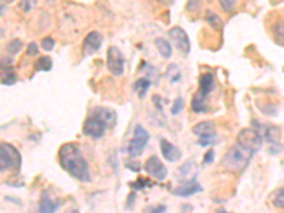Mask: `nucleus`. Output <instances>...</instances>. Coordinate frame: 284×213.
<instances>
[{"mask_svg":"<svg viewBox=\"0 0 284 213\" xmlns=\"http://www.w3.org/2000/svg\"><path fill=\"white\" fill-rule=\"evenodd\" d=\"M58 160L62 168L74 179L82 184L91 182V172L87 160L84 158L80 146L77 144H64L58 151Z\"/></svg>","mask_w":284,"mask_h":213,"instance_id":"nucleus-1","label":"nucleus"},{"mask_svg":"<svg viewBox=\"0 0 284 213\" xmlns=\"http://www.w3.org/2000/svg\"><path fill=\"white\" fill-rule=\"evenodd\" d=\"M253 152L244 148L240 144H234L229 151L226 152L223 158V165L232 172H242L248 165L250 160L253 158Z\"/></svg>","mask_w":284,"mask_h":213,"instance_id":"nucleus-2","label":"nucleus"},{"mask_svg":"<svg viewBox=\"0 0 284 213\" xmlns=\"http://www.w3.org/2000/svg\"><path fill=\"white\" fill-rule=\"evenodd\" d=\"M213 87H214V76H213V72L202 74L200 78H199V88L195 92V96L192 98V102H190V108H192L194 112L202 114V112H206L209 110L208 106H206V98L210 94Z\"/></svg>","mask_w":284,"mask_h":213,"instance_id":"nucleus-3","label":"nucleus"},{"mask_svg":"<svg viewBox=\"0 0 284 213\" xmlns=\"http://www.w3.org/2000/svg\"><path fill=\"white\" fill-rule=\"evenodd\" d=\"M22 164V156L16 146L8 142H2L0 145V170L2 174L8 170H18Z\"/></svg>","mask_w":284,"mask_h":213,"instance_id":"nucleus-4","label":"nucleus"},{"mask_svg":"<svg viewBox=\"0 0 284 213\" xmlns=\"http://www.w3.org/2000/svg\"><path fill=\"white\" fill-rule=\"evenodd\" d=\"M148 141H150V134H148V131H146L141 124L135 125L132 138H131V141L128 144V150H126V151H128V155H130L131 158L141 156L142 151L145 150Z\"/></svg>","mask_w":284,"mask_h":213,"instance_id":"nucleus-5","label":"nucleus"},{"mask_svg":"<svg viewBox=\"0 0 284 213\" xmlns=\"http://www.w3.org/2000/svg\"><path fill=\"white\" fill-rule=\"evenodd\" d=\"M106 130H110V126L104 120L98 118L96 116H90L86 122L82 125V134L87 135L92 140H100L106 135Z\"/></svg>","mask_w":284,"mask_h":213,"instance_id":"nucleus-6","label":"nucleus"},{"mask_svg":"<svg viewBox=\"0 0 284 213\" xmlns=\"http://www.w3.org/2000/svg\"><path fill=\"white\" fill-rule=\"evenodd\" d=\"M125 60L122 53L120 52L118 47L111 46L106 50V68L114 76V77H121L124 74Z\"/></svg>","mask_w":284,"mask_h":213,"instance_id":"nucleus-7","label":"nucleus"},{"mask_svg":"<svg viewBox=\"0 0 284 213\" xmlns=\"http://www.w3.org/2000/svg\"><path fill=\"white\" fill-rule=\"evenodd\" d=\"M238 144L250 150L253 154H256L262 148L263 138L254 128H246V130H242L238 135Z\"/></svg>","mask_w":284,"mask_h":213,"instance_id":"nucleus-8","label":"nucleus"},{"mask_svg":"<svg viewBox=\"0 0 284 213\" xmlns=\"http://www.w3.org/2000/svg\"><path fill=\"white\" fill-rule=\"evenodd\" d=\"M144 169H145V172L150 175L151 178L154 179H156V180H165L166 176H168V169L166 166L160 162V160L158 156H151V158H148L146 162H145V165H144Z\"/></svg>","mask_w":284,"mask_h":213,"instance_id":"nucleus-9","label":"nucleus"},{"mask_svg":"<svg viewBox=\"0 0 284 213\" xmlns=\"http://www.w3.org/2000/svg\"><path fill=\"white\" fill-rule=\"evenodd\" d=\"M169 38L174 42V44L176 46V48L179 52H182L184 54H189V52H190L189 36H188V33L182 27H172L169 30Z\"/></svg>","mask_w":284,"mask_h":213,"instance_id":"nucleus-10","label":"nucleus"},{"mask_svg":"<svg viewBox=\"0 0 284 213\" xmlns=\"http://www.w3.org/2000/svg\"><path fill=\"white\" fill-rule=\"evenodd\" d=\"M102 40L104 37L100 32H90L86 36L84 42H82V50H84V54H94L97 53L100 50V47L102 44Z\"/></svg>","mask_w":284,"mask_h":213,"instance_id":"nucleus-11","label":"nucleus"},{"mask_svg":"<svg viewBox=\"0 0 284 213\" xmlns=\"http://www.w3.org/2000/svg\"><path fill=\"white\" fill-rule=\"evenodd\" d=\"M263 138V141H267L272 145H276L280 142V128L277 126H273V125H262L256 124V128H254Z\"/></svg>","mask_w":284,"mask_h":213,"instance_id":"nucleus-12","label":"nucleus"},{"mask_svg":"<svg viewBox=\"0 0 284 213\" xmlns=\"http://www.w3.org/2000/svg\"><path fill=\"white\" fill-rule=\"evenodd\" d=\"M160 152H162V156L168 162H178V160L182 158V152L180 150L175 146L174 144H170L168 140L162 138L160 142Z\"/></svg>","mask_w":284,"mask_h":213,"instance_id":"nucleus-13","label":"nucleus"},{"mask_svg":"<svg viewBox=\"0 0 284 213\" xmlns=\"http://www.w3.org/2000/svg\"><path fill=\"white\" fill-rule=\"evenodd\" d=\"M178 174H179V180L184 182V184L195 182V178L196 175H198V166H196L195 160H190L185 162V164L179 168Z\"/></svg>","mask_w":284,"mask_h":213,"instance_id":"nucleus-14","label":"nucleus"},{"mask_svg":"<svg viewBox=\"0 0 284 213\" xmlns=\"http://www.w3.org/2000/svg\"><path fill=\"white\" fill-rule=\"evenodd\" d=\"M202 190H204V188L200 186V184L190 182V184H184L180 186H176L175 189H172L170 192H172V195L179 196V198H189V196L199 194Z\"/></svg>","mask_w":284,"mask_h":213,"instance_id":"nucleus-15","label":"nucleus"},{"mask_svg":"<svg viewBox=\"0 0 284 213\" xmlns=\"http://www.w3.org/2000/svg\"><path fill=\"white\" fill-rule=\"evenodd\" d=\"M18 81V76L13 68V62L12 60L3 58L2 62V84L3 86H13Z\"/></svg>","mask_w":284,"mask_h":213,"instance_id":"nucleus-16","label":"nucleus"},{"mask_svg":"<svg viewBox=\"0 0 284 213\" xmlns=\"http://www.w3.org/2000/svg\"><path fill=\"white\" fill-rule=\"evenodd\" d=\"M91 116H96L98 118H101V120H104L108 126H110V130L111 128H114L116 124V114L114 110H111V108H104V106H96L92 111H91Z\"/></svg>","mask_w":284,"mask_h":213,"instance_id":"nucleus-17","label":"nucleus"},{"mask_svg":"<svg viewBox=\"0 0 284 213\" xmlns=\"http://www.w3.org/2000/svg\"><path fill=\"white\" fill-rule=\"evenodd\" d=\"M192 132L198 135V136H204V135H210V134L216 132V126L212 121H202L199 124H196L192 128Z\"/></svg>","mask_w":284,"mask_h":213,"instance_id":"nucleus-18","label":"nucleus"},{"mask_svg":"<svg viewBox=\"0 0 284 213\" xmlns=\"http://www.w3.org/2000/svg\"><path fill=\"white\" fill-rule=\"evenodd\" d=\"M58 208V202H54L52 198L43 196L38 204V212L37 213H56Z\"/></svg>","mask_w":284,"mask_h":213,"instance_id":"nucleus-19","label":"nucleus"},{"mask_svg":"<svg viewBox=\"0 0 284 213\" xmlns=\"http://www.w3.org/2000/svg\"><path fill=\"white\" fill-rule=\"evenodd\" d=\"M155 46H156L158 52H160V54L164 58H170V56H172V46H170V43H169L166 38L158 37L155 40Z\"/></svg>","mask_w":284,"mask_h":213,"instance_id":"nucleus-20","label":"nucleus"},{"mask_svg":"<svg viewBox=\"0 0 284 213\" xmlns=\"http://www.w3.org/2000/svg\"><path fill=\"white\" fill-rule=\"evenodd\" d=\"M272 32H273L276 42L278 44L284 46V18H280L278 22H276L272 27Z\"/></svg>","mask_w":284,"mask_h":213,"instance_id":"nucleus-21","label":"nucleus"},{"mask_svg":"<svg viewBox=\"0 0 284 213\" xmlns=\"http://www.w3.org/2000/svg\"><path fill=\"white\" fill-rule=\"evenodd\" d=\"M206 22L209 23V26L214 28V30H222L223 28V20L214 12L208 10L206 12Z\"/></svg>","mask_w":284,"mask_h":213,"instance_id":"nucleus-22","label":"nucleus"},{"mask_svg":"<svg viewBox=\"0 0 284 213\" xmlns=\"http://www.w3.org/2000/svg\"><path fill=\"white\" fill-rule=\"evenodd\" d=\"M34 68L37 71H50L53 68V62H52L50 57L43 56V57H40V58L36 62Z\"/></svg>","mask_w":284,"mask_h":213,"instance_id":"nucleus-23","label":"nucleus"},{"mask_svg":"<svg viewBox=\"0 0 284 213\" xmlns=\"http://www.w3.org/2000/svg\"><path fill=\"white\" fill-rule=\"evenodd\" d=\"M151 87V81L148 80L146 77L144 78H140V80L135 82V91H138L140 94V98L145 97V92L148 91V88Z\"/></svg>","mask_w":284,"mask_h":213,"instance_id":"nucleus-24","label":"nucleus"},{"mask_svg":"<svg viewBox=\"0 0 284 213\" xmlns=\"http://www.w3.org/2000/svg\"><path fill=\"white\" fill-rule=\"evenodd\" d=\"M166 78H168L172 84L176 82V81L180 80V71H179V67L176 64H170L166 70Z\"/></svg>","mask_w":284,"mask_h":213,"instance_id":"nucleus-25","label":"nucleus"},{"mask_svg":"<svg viewBox=\"0 0 284 213\" xmlns=\"http://www.w3.org/2000/svg\"><path fill=\"white\" fill-rule=\"evenodd\" d=\"M216 144H218V135H216V132L210 134V135L199 136V141H198V145H200V146H212V145H216Z\"/></svg>","mask_w":284,"mask_h":213,"instance_id":"nucleus-26","label":"nucleus"},{"mask_svg":"<svg viewBox=\"0 0 284 213\" xmlns=\"http://www.w3.org/2000/svg\"><path fill=\"white\" fill-rule=\"evenodd\" d=\"M272 202H273V204H274L276 208L284 209V188L278 189V190L276 192L274 196H273V199H272Z\"/></svg>","mask_w":284,"mask_h":213,"instance_id":"nucleus-27","label":"nucleus"},{"mask_svg":"<svg viewBox=\"0 0 284 213\" xmlns=\"http://www.w3.org/2000/svg\"><path fill=\"white\" fill-rule=\"evenodd\" d=\"M20 48H22V40H18V38H14L13 42H10L8 47H6V52L12 56H14V54H18L20 52Z\"/></svg>","mask_w":284,"mask_h":213,"instance_id":"nucleus-28","label":"nucleus"},{"mask_svg":"<svg viewBox=\"0 0 284 213\" xmlns=\"http://www.w3.org/2000/svg\"><path fill=\"white\" fill-rule=\"evenodd\" d=\"M182 110H184V98L178 97L176 100L174 101L172 108H170V114H172V116H178Z\"/></svg>","mask_w":284,"mask_h":213,"instance_id":"nucleus-29","label":"nucleus"},{"mask_svg":"<svg viewBox=\"0 0 284 213\" xmlns=\"http://www.w3.org/2000/svg\"><path fill=\"white\" fill-rule=\"evenodd\" d=\"M54 46H56V42H54V38H52V37H46V38L42 40V48L44 52H52L54 48Z\"/></svg>","mask_w":284,"mask_h":213,"instance_id":"nucleus-30","label":"nucleus"},{"mask_svg":"<svg viewBox=\"0 0 284 213\" xmlns=\"http://www.w3.org/2000/svg\"><path fill=\"white\" fill-rule=\"evenodd\" d=\"M219 4L226 13H230L234 9V0H219Z\"/></svg>","mask_w":284,"mask_h":213,"instance_id":"nucleus-31","label":"nucleus"},{"mask_svg":"<svg viewBox=\"0 0 284 213\" xmlns=\"http://www.w3.org/2000/svg\"><path fill=\"white\" fill-rule=\"evenodd\" d=\"M144 185H150L151 186L152 184L151 182H148L146 179H142V178H138L135 182H132V184H130V186L134 188V189H136V190H140V189H144Z\"/></svg>","mask_w":284,"mask_h":213,"instance_id":"nucleus-32","label":"nucleus"},{"mask_svg":"<svg viewBox=\"0 0 284 213\" xmlns=\"http://www.w3.org/2000/svg\"><path fill=\"white\" fill-rule=\"evenodd\" d=\"M26 53L28 57H32V56H37V54H38V46H37V43H34V42L28 43Z\"/></svg>","mask_w":284,"mask_h":213,"instance_id":"nucleus-33","label":"nucleus"},{"mask_svg":"<svg viewBox=\"0 0 284 213\" xmlns=\"http://www.w3.org/2000/svg\"><path fill=\"white\" fill-rule=\"evenodd\" d=\"M166 212V206L164 204H158L155 208H146L145 209V213H165Z\"/></svg>","mask_w":284,"mask_h":213,"instance_id":"nucleus-34","label":"nucleus"},{"mask_svg":"<svg viewBox=\"0 0 284 213\" xmlns=\"http://www.w3.org/2000/svg\"><path fill=\"white\" fill-rule=\"evenodd\" d=\"M213 160H214V151H213V150H210V151H208L206 154H204V164L209 165V164H213Z\"/></svg>","mask_w":284,"mask_h":213,"instance_id":"nucleus-35","label":"nucleus"},{"mask_svg":"<svg viewBox=\"0 0 284 213\" xmlns=\"http://www.w3.org/2000/svg\"><path fill=\"white\" fill-rule=\"evenodd\" d=\"M199 2H200V0H189V2H188L186 9L189 10V12H194V10L199 9V6H200Z\"/></svg>","mask_w":284,"mask_h":213,"instance_id":"nucleus-36","label":"nucleus"},{"mask_svg":"<svg viewBox=\"0 0 284 213\" xmlns=\"http://www.w3.org/2000/svg\"><path fill=\"white\" fill-rule=\"evenodd\" d=\"M18 8L23 10L24 13H27L28 10L32 9V6H30V0H22L20 4H18Z\"/></svg>","mask_w":284,"mask_h":213,"instance_id":"nucleus-37","label":"nucleus"},{"mask_svg":"<svg viewBox=\"0 0 284 213\" xmlns=\"http://www.w3.org/2000/svg\"><path fill=\"white\" fill-rule=\"evenodd\" d=\"M136 162H131V164H126L125 166L128 169H131V170H134V172H140V169H141V166L140 165H135Z\"/></svg>","mask_w":284,"mask_h":213,"instance_id":"nucleus-38","label":"nucleus"},{"mask_svg":"<svg viewBox=\"0 0 284 213\" xmlns=\"http://www.w3.org/2000/svg\"><path fill=\"white\" fill-rule=\"evenodd\" d=\"M66 213H80L78 212V209H76V208H71V209H68Z\"/></svg>","mask_w":284,"mask_h":213,"instance_id":"nucleus-39","label":"nucleus"}]
</instances>
